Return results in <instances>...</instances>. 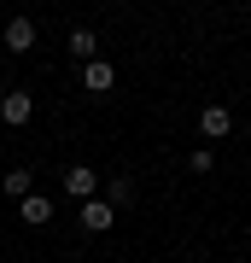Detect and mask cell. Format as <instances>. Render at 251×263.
Returning a JSON list of instances; mask_svg holds the SVG:
<instances>
[{"mask_svg": "<svg viewBox=\"0 0 251 263\" xmlns=\"http://www.w3.org/2000/svg\"><path fill=\"white\" fill-rule=\"evenodd\" d=\"M129 199H134V181H129V176L105 181V205H111V211H117V205H129Z\"/></svg>", "mask_w": 251, "mask_h": 263, "instance_id": "cell-10", "label": "cell"}, {"mask_svg": "<svg viewBox=\"0 0 251 263\" xmlns=\"http://www.w3.org/2000/svg\"><path fill=\"white\" fill-rule=\"evenodd\" d=\"M117 82V70H111V59H93V65H82V88L88 94H105V88Z\"/></svg>", "mask_w": 251, "mask_h": 263, "instance_id": "cell-6", "label": "cell"}, {"mask_svg": "<svg viewBox=\"0 0 251 263\" xmlns=\"http://www.w3.org/2000/svg\"><path fill=\"white\" fill-rule=\"evenodd\" d=\"M0 41H6L12 53H29V47H35V24H29V18H12L6 29H0Z\"/></svg>", "mask_w": 251, "mask_h": 263, "instance_id": "cell-5", "label": "cell"}, {"mask_svg": "<svg viewBox=\"0 0 251 263\" xmlns=\"http://www.w3.org/2000/svg\"><path fill=\"white\" fill-rule=\"evenodd\" d=\"M228 129H234L228 105H205V111H199V135H205V141H222Z\"/></svg>", "mask_w": 251, "mask_h": 263, "instance_id": "cell-4", "label": "cell"}, {"mask_svg": "<svg viewBox=\"0 0 251 263\" xmlns=\"http://www.w3.org/2000/svg\"><path fill=\"white\" fill-rule=\"evenodd\" d=\"M29 117H35V100H29L24 88H18V94H6V100H0V123H12V129H24Z\"/></svg>", "mask_w": 251, "mask_h": 263, "instance_id": "cell-2", "label": "cell"}, {"mask_svg": "<svg viewBox=\"0 0 251 263\" xmlns=\"http://www.w3.org/2000/svg\"><path fill=\"white\" fill-rule=\"evenodd\" d=\"M65 193L88 205V199H100V176H93L88 164H70V170H65Z\"/></svg>", "mask_w": 251, "mask_h": 263, "instance_id": "cell-1", "label": "cell"}, {"mask_svg": "<svg viewBox=\"0 0 251 263\" xmlns=\"http://www.w3.org/2000/svg\"><path fill=\"white\" fill-rule=\"evenodd\" d=\"M0 193H6V199H24V193H35V176H29L24 164H18V170H6V176H0Z\"/></svg>", "mask_w": 251, "mask_h": 263, "instance_id": "cell-8", "label": "cell"}, {"mask_svg": "<svg viewBox=\"0 0 251 263\" xmlns=\"http://www.w3.org/2000/svg\"><path fill=\"white\" fill-rule=\"evenodd\" d=\"M82 228L88 234H105V228H111V205H105V199H88L82 205Z\"/></svg>", "mask_w": 251, "mask_h": 263, "instance_id": "cell-9", "label": "cell"}, {"mask_svg": "<svg viewBox=\"0 0 251 263\" xmlns=\"http://www.w3.org/2000/svg\"><path fill=\"white\" fill-rule=\"evenodd\" d=\"M70 59H82V65H93V59H100V35H93V29H70Z\"/></svg>", "mask_w": 251, "mask_h": 263, "instance_id": "cell-7", "label": "cell"}, {"mask_svg": "<svg viewBox=\"0 0 251 263\" xmlns=\"http://www.w3.org/2000/svg\"><path fill=\"white\" fill-rule=\"evenodd\" d=\"M18 216L29 228H47V222H53V199H47V193H24L18 199Z\"/></svg>", "mask_w": 251, "mask_h": 263, "instance_id": "cell-3", "label": "cell"}, {"mask_svg": "<svg viewBox=\"0 0 251 263\" xmlns=\"http://www.w3.org/2000/svg\"><path fill=\"white\" fill-rule=\"evenodd\" d=\"M187 164H193L199 176H210V164H216V152H210V146H199V152H193V158H187Z\"/></svg>", "mask_w": 251, "mask_h": 263, "instance_id": "cell-11", "label": "cell"}]
</instances>
